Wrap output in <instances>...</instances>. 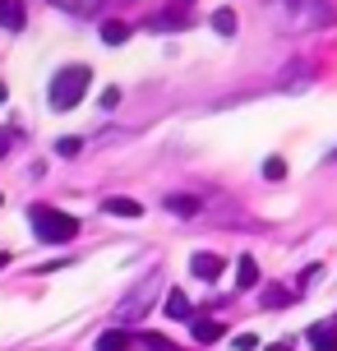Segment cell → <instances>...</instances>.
I'll return each instance as SVG.
<instances>
[{
	"label": "cell",
	"instance_id": "cell-1",
	"mask_svg": "<svg viewBox=\"0 0 337 351\" xmlns=\"http://www.w3.org/2000/svg\"><path fill=\"white\" fill-rule=\"evenodd\" d=\"M28 222H33V231L47 241V245H65V241L79 236V217L51 208V204H33V208H28Z\"/></svg>",
	"mask_w": 337,
	"mask_h": 351
},
{
	"label": "cell",
	"instance_id": "cell-2",
	"mask_svg": "<svg viewBox=\"0 0 337 351\" xmlns=\"http://www.w3.org/2000/svg\"><path fill=\"white\" fill-rule=\"evenodd\" d=\"M88 84H92L88 65H65V70H55V79H51V106H55V111H74V106L84 102Z\"/></svg>",
	"mask_w": 337,
	"mask_h": 351
},
{
	"label": "cell",
	"instance_id": "cell-3",
	"mask_svg": "<svg viewBox=\"0 0 337 351\" xmlns=\"http://www.w3.org/2000/svg\"><path fill=\"white\" fill-rule=\"evenodd\" d=\"M286 14H291V28H328L337 19L333 0H282Z\"/></svg>",
	"mask_w": 337,
	"mask_h": 351
},
{
	"label": "cell",
	"instance_id": "cell-4",
	"mask_svg": "<svg viewBox=\"0 0 337 351\" xmlns=\"http://www.w3.org/2000/svg\"><path fill=\"white\" fill-rule=\"evenodd\" d=\"M222 268H227V259H222V254H213V250H199L195 259H190V273H195V278H203V282L222 278Z\"/></svg>",
	"mask_w": 337,
	"mask_h": 351
},
{
	"label": "cell",
	"instance_id": "cell-5",
	"mask_svg": "<svg viewBox=\"0 0 337 351\" xmlns=\"http://www.w3.org/2000/svg\"><path fill=\"white\" fill-rule=\"evenodd\" d=\"M185 23H190V10H185V5H171V10H162V14L148 19L153 33H176V28H185Z\"/></svg>",
	"mask_w": 337,
	"mask_h": 351
},
{
	"label": "cell",
	"instance_id": "cell-6",
	"mask_svg": "<svg viewBox=\"0 0 337 351\" xmlns=\"http://www.w3.org/2000/svg\"><path fill=\"white\" fill-rule=\"evenodd\" d=\"M310 347L314 351H337V319H323V324H310Z\"/></svg>",
	"mask_w": 337,
	"mask_h": 351
},
{
	"label": "cell",
	"instance_id": "cell-7",
	"mask_svg": "<svg viewBox=\"0 0 337 351\" xmlns=\"http://www.w3.org/2000/svg\"><path fill=\"white\" fill-rule=\"evenodd\" d=\"M102 213H111V217H143V204L139 199H125V194H111V199H102Z\"/></svg>",
	"mask_w": 337,
	"mask_h": 351
},
{
	"label": "cell",
	"instance_id": "cell-8",
	"mask_svg": "<svg viewBox=\"0 0 337 351\" xmlns=\"http://www.w3.org/2000/svg\"><path fill=\"white\" fill-rule=\"evenodd\" d=\"M23 0H0V28H10V33H18L23 28Z\"/></svg>",
	"mask_w": 337,
	"mask_h": 351
},
{
	"label": "cell",
	"instance_id": "cell-9",
	"mask_svg": "<svg viewBox=\"0 0 337 351\" xmlns=\"http://www.w3.org/2000/svg\"><path fill=\"white\" fill-rule=\"evenodd\" d=\"M162 208L176 213V217H195V213H199V199H195V194H166V199H162Z\"/></svg>",
	"mask_w": 337,
	"mask_h": 351
},
{
	"label": "cell",
	"instance_id": "cell-10",
	"mask_svg": "<svg viewBox=\"0 0 337 351\" xmlns=\"http://www.w3.org/2000/svg\"><path fill=\"white\" fill-rule=\"evenodd\" d=\"M190 328H195V337H199V342H217V337L227 333V324H222V319H213V315L195 319V324H190Z\"/></svg>",
	"mask_w": 337,
	"mask_h": 351
},
{
	"label": "cell",
	"instance_id": "cell-11",
	"mask_svg": "<svg viewBox=\"0 0 337 351\" xmlns=\"http://www.w3.org/2000/svg\"><path fill=\"white\" fill-rule=\"evenodd\" d=\"M134 347V337L125 333V328H107V333L97 337V351H129Z\"/></svg>",
	"mask_w": 337,
	"mask_h": 351
},
{
	"label": "cell",
	"instance_id": "cell-12",
	"mask_svg": "<svg viewBox=\"0 0 337 351\" xmlns=\"http://www.w3.org/2000/svg\"><path fill=\"white\" fill-rule=\"evenodd\" d=\"M236 287H259V263L249 259V254L236 259Z\"/></svg>",
	"mask_w": 337,
	"mask_h": 351
},
{
	"label": "cell",
	"instance_id": "cell-13",
	"mask_svg": "<svg viewBox=\"0 0 337 351\" xmlns=\"http://www.w3.org/2000/svg\"><path fill=\"white\" fill-rule=\"evenodd\" d=\"M296 296H301L296 287H273V291H264V310H282V305H291Z\"/></svg>",
	"mask_w": 337,
	"mask_h": 351
},
{
	"label": "cell",
	"instance_id": "cell-14",
	"mask_svg": "<svg viewBox=\"0 0 337 351\" xmlns=\"http://www.w3.org/2000/svg\"><path fill=\"white\" fill-rule=\"evenodd\" d=\"M125 37H129V23H125V19H107V23H102V42H107V47H121Z\"/></svg>",
	"mask_w": 337,
	"mask_h": 351
},
{
	"label": "cell",
	"instance_id": "cell-15",
	"mask_svg": "<svg viewBox=\"0 0 337 351\" xmlns=\"http://www.w3.org/2000/svg\"><path fill=\"white\" fill-rule=\"evenodd\" d=\"M166 315H171V319H190V296H185L180 287L166 296Z\"/></svg>",
	"mask_w": 337,
	"mask_h": 351
},
{
	"label": "cell",
	"instance_id": "cell-16",
	"mask_svg": "<svg viewBox=\"0 0 337 351\" xmlns=\"http://www.w3.org/2000/svg\"><path fill=\"white\" fill-rule=\"evenodd\" d=\"M213 28L222 37H231V33H236V10H217V14H213Z\"/></svg>",
	"mask_w": 337,
	"mask_h": 351
},
{
	"label": "cell",
	"instance_id": "cell-17",
	"mask_svg": "<svg viewBox=\"0 0 337 351\" xmlns=\"http://www.w3.org/2000/svg\"><path fill=\"white\" fill-rule=\"evenodd\" d=\"M79 148H84V139H74V134H65V139L55 143V153H60V158H79Z\"/></svg>",
	"mask_w": 337,
	"mask_h": 351
},
{
	"label": "cell",
	"instance_id": "cell-18",
	"mask_svg": "<svg viewBox=\"0 0 337 351\" xmlns=\"http://www.w3.org/2000/svg\"><path fill=\"white\" fill-rule=\"evenodd\" d=\"M264 176H268V180H286V162L282 158H268L264 162Z\"/></svg>",
	"mask_w": 337,
	"mask_h": 351
},
{
	"label": "cell",
	"instance_id": "cell-19",
	"mask_svg": "<svg viewBox=\"0 0 337 351\" xmlns=\"http://www.w3.org/2000/svg\"><path fill=\"white\" fill-rule=\"evenodd\" d=\"M143 347H148V351H176V347H171V342H166L162 333H143Z\"/></svg>",
	"mask_w": 337,
	"mask_h": 351
},
{
	"label": "cell",
	"instance_id": "cell-20",
	"mask_svg": "<svg viewBox=\"0 0 337 351\" xmlns=\"http://www.w3.org/2000/svg\"><path fill=\"white\" fill-rule=\"evenodd\" d=\"M231 347H236V351H254V347H259V337H254V333H236Z\"/></svg>",
	"mask_w": 337,
	"mask_h": 351
},
{
	"label": "cell",
	"instance_id": "cell-21",
	"mask_svg": "<svg viewBox=\"0 0 337 351\" xmlns=\"http://www.w3.org/2000/svg\"><path fill=\"white\" fill-rule=\"evenodd\" d=\"M60 5H70V10H79V14H92L102 0H60Z\"/></svg>",
	"mask_w": 337,
	"mask_h": 351
},
{
	"label": "cell",
	"instance_id": "cell-22",
	"mask_svg": "<svg viewBox=\"0 0 337 351\" xmlns=\"http://www.w3.org/2000/svg\"><path fill=\"white\" fill-rule=\"evenodd\" d=\"M5 153H10V134L0 130V158H5Z\"/></svg>",
	"mask_w": 337,
	"mask_h": 351
},
{
	"label": "cell",
	"instance_id": "cell-23",
	"mask_svg": "<svg viewBox=\"0 0 337 351\" xmlns=\"http://www.w3.org/2000/svg\"><path fill=\"white\" fill-rule=\"evenodd\" d=\"M5 263H10V254H5V250H0V268H5Z\"/></svg>",
	"mask_w": 337,
	"mask_h": 351
},
{
	"label": "cell",
	"instance_id": "cell-24",
	"mask_svg": "<svg viewBox=\"0 0 337 351\" xmlns=\"http://www.w3.org/2000/svg\"><path fill=\"white\" fill-rule=\"evenodd\" d=\"M268 351H286V342H277V347H268Z\"/></svg>",
	"mask_w": 337,
	"mask_h": 351
}]
</instances>
